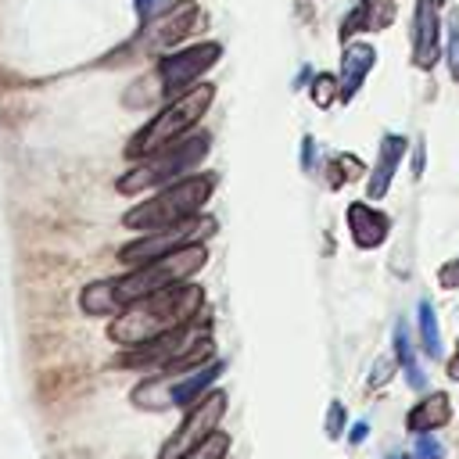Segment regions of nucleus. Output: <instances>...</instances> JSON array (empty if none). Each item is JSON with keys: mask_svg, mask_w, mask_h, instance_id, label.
I'll return each mask as SVG.
<instances>
[{"mask_svg": "<svg viewBox=\"0 0 459 459\" xmlns=\"http://www.w3.org/2000/svg\"><path fill=\"white\" fill-rule=\"evenodd\" d=\"M416 333H420V348L430 359H445V344H441V330H437V312L430 301H420L416 308Z\"/></svg>", "mask_w": 459, "mask_h": 459, "instance_id": "18", "label": "nucleus"}, {"mask_svg": "<svg viewBox=\"0 0 459 459\" xmlns=\"http://www.w3.org/2000/svg\"><path fill=\"white\" fill-rule=\"evenodd\" d=\"M201 341H208V319L194 316L183 326H176V330H169V333H161L154 341H143L136 348H126L115 359V366H122V369H169L179 359H186Z\"/></svg>", "mask_w": 459, "mask_h": 459, "instance_id": "6", "label": "nucleus"}, {"mask_svg": "<svg viewBox=\"0 0 459 459\" xmlns=\"http://www.w3.org/2000/svg\"><path fill=\"white\" fill-rule=\"evenodd\" d=\"M219 57H222V43H215V39L161 54V57H158V72H154L161 100H172V97L186 93L190 86H197L201 75H204Z\"/></svg>", "mask_w": 459, "mask_h": 459, "instance_id": "8", "label": "nucleus"}, {"mask_svg": "<svg viewBox=\"0 0 459 459\" xmlns=\"http://www.w3.org/2000/svg\"><path fill=\"white\" fill-rule=\"evenodd\" d=\"M201 308H204V290H201V283L186 280V283L154 290V294L133 301L129 308H122L111 319L108 337L115 344H122V348H136V344L154 341V337L183 326L186 319L201 316Z\"/></svg>", "mask_w": 459, "mask_h": 459, "instance_id": "2", "label": "nucleus"}, {"mask_svg": "<svg viewBox=\"0 0 459 459\" xmlns=\"http://www.w3.org/2000/svg\"><path fill=\"white\" fill-rule=\"evenodd\" d=\"M434 4H437V7H441V4H445V0H434Z\"/></svg>", "mask_w": 459, "mask_h": 459, "instance_id": "33", "label": "nucleus"}, {"mask_svg": "<svg viewBox=\"0 0 459 459\" xmlns=\"http://www.w3.org/2000/svg\"><path fill=\"white\" fill-rule=\"evenodd\" d=\"M394 366H398V362H394L391 355H384V359L377 362V369L369 373V387H384V384L391 380V373H394Z\"/></svg>", "mask_w": 459, "mask_h": 459, "instance_id": "26", "label": "nucleus"}, {"mask_svg": "<svg viewBox=\"0 0 459 459\" xmlns=\"http://www.w3.org/2000/svg\"><path fill=\"white\" fill-rule=\"evenodd\" d=\"M394 18H398V0H359L344 14L337 36H341V43H348L362 32H384L387 25H394Z\"/></svg>", "mask_w": 459, "mask_h": 459, "instance_id": "15", "label": "nucleus"}, {"mask_svg": "<svg viewBox=\"0 0 459 459\" xmlns=\"http://www.w3.org/2000/svg\"><path fill=\"white\" fill-rule=\"evenodd\" d=\"M437 283L445 290H459V258H448L441 269H437Z\"/></svg>", "mask_w": 459, "mask_h": 459, "instance_id": "25", "label": "nucleus"}, {"mask_svg": "<svg viewBox=\"0 0 459 459\" xmlns=\"http://www.w3.org/2000/svg\"><path fill=\"white\" fill-rule=\"evenodd\" d=\"M344 420H348V409H344V402H330V409H326V437L330 441H337V437H344Z\"/></svg>", "mask_w": 459, "mask_h": 459, "instance_id": "23", "label": "nucleus"}, {"mask_svg": "<svg viewBox=\"0 0 459 459\" xmlns=\"http://www.w3.org/2000/svg\"><path fill=\"white\" fill-rule=\"evenodd\" d=\"M226 416V391L222 387H212L208 394H201L194 405H186V416L179 420V427L169 434V441L161 445L158 459H179L183 452H190L194 445H201L208 434L219 430Z\"/></svg>", "mask_w": 459, "mask_h": 459, "instance_id": "9", "label": "nucleus"}, {"mask_svg": "<svg viewBox=\"0 0 459 459\" xmlns=\"http://www.w3.org/2000/svg\"><path fill=\"white\" fill-rule=\"evenodd\" d=\"M204 262H208V247L204 244H186V247L169 251L161 258L129 265V273H122V276L97 280V283L82 287L79 305H82L86 316H118L122 308H129L133 301H140L154 290L194 280V273H201Z\"/></svg>", "mask_w": 459, "mask_h": 459, "instance_id": "1", "label": "nucleus"}, {"mask_svg": "<svg viewBox=\"0 0 459 459\" xmlns=\"http://www.w3.org/2000/svg\"><path fill=\"white\" fill-rule=\"evenodd\" d=\"M452 420V398H448V391H430V394H423L412 409H409V416H405V427L412 430V434H434V430H441L445 423Z\"/></svg>", "mask_w": 459, "mask_h": 459, "instance_id": "16", "label": "nucleus"}, {"mask_svg": "<svg viewBox=\"0 0 459 459\" xmlns=\"http://www.w3.org/2000/svg\"><path fill=\"white\" fill-rule=\"evenodd\" d=\"M394 362H398V369L405 373V384H409L412 391H427V373L420 369V359H416L412 333H409L405 319L394 323Z\"/></svg>", "mask_w": 459, "mask_h": 459, "instance_id": "17", "label": "nucleus"}, {"mask_svg": "<svg viewBox=\"0 0 459 459\" xmlns=\"http://www.w3.org/2000/svg\"><path fill=\"white\" fill-rule=\"evenodd\" d=\"M316 151H319V147H316V140H312V136H305V140H301V172H305V176H312V172H316Z\"/></svg>", "mask_w": 459, "mask_h": 459, "instance_id": "28", "label": "nucleus"}, {"mask_svg": "<svg viewBox=\"0 0 459 459\" xmlns=\"http://www.w3.org/2000/svg\"><path fill=\"white\" fill-rule=\"evenodd\" d=\"M384 459H412V455H405V452H391V455H384Z\"/></svg>", "mask_w": 459, "mask_h": 459, "instance_id": "32", "label": "nucleus"}, {"mask_svg": "<svg viewBox=\"0 0 459 459\" xmlns=\"http://www.w3.org/2000/svg\"><path fill=\"white\" fill-rule=\"evenodd\" d=\"M409 39H412V65L420 72H430L437 57L445 54L441 43V14L434 0H416L412 4V22H409Z\"/></svg>", "mask_w": 459, "mask_h": 459, "instance_id": "11", "label": "nucleus"}, {"mask_svg": "<svg viewBox=\"0 0 459 459\" xmlns=\"http://www.w3.org/2000/svg\"><path fill=\"white\" fill-rule=\"evenodd\" d=\"M412 459H445V448H441V441H437V437L427 430V434H416Z\"/></svg>", "mask_w": 459, "mask_h": 459, "instance_id": "24", "label": "nucleus"}, {"mask_svg": "<svg viewBox=\"0 0 459 459\" xmlns=\"http://www.w3.org/2000/svg\"><path fill=\"white\" fill-rule=\"evenodd\" d=\"M219 230V222L212 215H190V219H179L172 226H161V230H147L143 237L129 240L118 247V262L122 265H140V262H151V258H161L169 251H179L186 244H204L212 233Z\"/></svg>", "mask_w": 459, "mask_h": 459, "instance_id": "7", "label": "nucleus"}, {"mask_svg": "<svg viewBox=\"0 0 459 459\" xmlns=\"http://www.w3.org/2000/svg\"><path fill=\"white\" fill-rule=\"evenodd\" d=\"M208 147H212V136H208V133H186V136L172 140L169 147H158L154 154L133 161V169L118 176L115 190H118V194L161 190V186H169V183L190 176V172L201 165V158L208 154Z\"/></svg>", "mask_w": 459, "mask_h": 459, "instance_id": "5", "label": "nucleus"}, {"mask_svg": "<svg viewBox=\"0 0 459 459\" xmlns=\"http://www.w3.org/2000/svg\"><path fill=\"white\" fill-rule=\"evenodd\" d=\"M445 61H448L452 82L459 86V7L448 14V25H445Z\"/></svg>", "mask_w": 459, "mask_h": 459, "instance_id": "22", "label": "nucleus"}, {"mask_svg": "<svg viewBox=\"0 0 459 459\" xmlns=\"http://www.w3.org/2000/svg\"><path fill=\"white\" fill-rule=\"evenodd\" d=\"M409 151V140L402 133H384L380 136V147H377V161H373V172L366 179V197L369 201H384L391 183H394V172L402 169V158Z\"/></svg>", "mask_w": 459, "mask_h": 459, "instance_id": "13", "label": "nucleus"}, {"mask_svg": "<svg viewBox=\"0 0 459 459\" xmlns=\"http://www.w3.org/2000/svg\"><path fill=\"white\" fill-rule=\"evenodd\" d=\"M377 65V47L373 43H362V39H348L341 43V68H337V104H348L362 82L369 79Z\"/></svg>", "mask_w": 459, "mask_h": 459, "instance_id": "12", "label": "nucleus"}, {"mask_svg": "<svg viewBox=\"0 0 459 459\" xmlns=\"http://www.w3.org/2000/svg\"><path fill=\"white\" fill-rule=\"evenodd\" d=\"M366 434H369V423H355V427L348 430V445H362Z\"/></svg>", "mask_w": 459, "mask_h": 459, "instance_id": "30", "label": "nucleus"}, {"mask_svg": "<svg viewBox=\"0 0 459 459\" xmlns=\"http://www.w3.org/2000/svg\"><path fill=\"white\" fill-rule=\"evenodd\" d=\"M226 452H230V434L226 430H215L201 445H194L190 452H183L179 459H226Z\"/></svg>", "mask_w": 459, "mask_h": 459, "instance_id": "21", "label": "nucleus"}, {"mask_svg": "<svg viewBox=\"0 0 459 459\" xmlns=\"http://www.w3.org/2000/svg\"><path fill=\"white\" fill-rule=\"evenodd\" d=\"M212 100H215V86H212V82H197V86H190L186 93L165 100V108H161L143 129H136V133L129 136V143H126V158L140 161V158L154 154L158 147H169L172 140L194 133V129L201 126V118L208 115Z\"/></svg>", "mask_w": 459, "mask_h": 459, "instance_id": "3", "label": "nucleus"}, {"mask_svg": "<svg viewBox=\"0 0 459 459\" xmlns=\"http://www.w3.org/2000/svg\"><path fill=\"white\" fill-rule=\"evenodd\" d=\"M133 4H136V18H140V25H143V22H151L158 11H165L172 0H133Z\"/></svg>", "mask_w": 459, "mask_h": 459, "instance_id": "27", "label": "nucleus"}, {"mask_svg": "<svg viewBox=\"0 0 459 459\" xmlns=\"http://www.w3.org/2000/svg\"><path fill=\"white\" fill-rule=\"evenodd\" d=\"M448 377H452V380H459V341H455V355L448 359Z\"/></svg>", "mask_w": 459, "mask_h": 459, "instance_id": "31", "label": "nucleus"}, {"mask_svg": "<svg viewBox=\"0 0 459 459\" xmlns=\"http://www.w3.org/2000/svg\"><path fill=\"white\" fill-rule=\"evenodd\" d=\"M201 7L194 0H172L165 11H158L151 22L140 25V36L133 39L143 54H169L176 43H183L201 25Z\"/></svg>", "mask_w": 459, "mask_h": 459, "instance_id": "10", "label": "nucleus"}, {"mask_svg": "<svg viewBox=\"0 0 459 459\" xmlns=\"http://www.w3.org/2000/svg\"><path fill=\"white\" fill-rule=\"evenodd\" d=\"M212 194H215V176H212V172H190V176H183V179H176V183L154 190V194H151L147 201H140L136 208H129V212L122 215V226L140 230V233L172 226V222H179V219L197 215V212L212 201Z\"/></svg>", "mask_w": 459, "mask_h": 459, "instance_id": "4", "label": "nucleus"}, {"mask_svg": "<svg viewBox=\"0 0 459 459\" xmlns=\"http://www.w3.org/2000/svg\"><path fill=\"white\" fill-rule=\"evenodd\" d=\"M308 97L319 111H326L330 104H337V72H316L312 75V86H308Z\"/></svg>", "mask_w": 459, "mask_h": 459, "instance_id": "20", "label": "nucleus"}, {"mask_svg": "<svg viewBox=\"0 0 459 459\" xmlns=\"http://www.w3.org/2000/svg\"><path fill=\"white\" fill-rule=\"evenodd\" d=\"M359 176H362V161L355 154H333L326 161V186L330 190H341V186H348Z\"/></svg>", "mask_w": 459, "mask_h": 459, "instance_id": "19", "label": "nucleus"}, {"mask_svg": "<svg viewBox=\"0 0 459 459\" xmlns=\"http://www.w3.org/2000/svg\"><path fill=\"white\" fill-rule=\"evenodd\" d=\"M423 161H427V143L416 140V147H412V179L423 176Z\"/></svg>", "mask_w": 459, "mask_h": 459, "instance_id": "29", "label": "nucleus"}, {"mask_svg": "<svg viewBox=\"0 0 459 459\" xmlns=\"http://www.w3.org/2000/svg\"><path fill=\"white\" fill-rule=\"evenodd\" d=\"M344 222H348L351 244L362 247V251L380 247L387 240V233H391V219L380 208H373V201H351L344 208Z\"/></svg>", "mask_w": 459, "mask_h": 459, "instance_id": "14", "label": "nucleus"}]
</instances>
